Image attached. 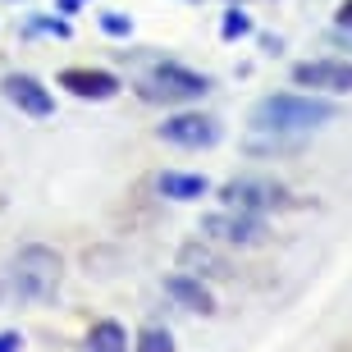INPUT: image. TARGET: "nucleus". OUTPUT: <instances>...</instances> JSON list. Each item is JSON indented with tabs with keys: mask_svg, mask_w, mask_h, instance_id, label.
Returning a JSON list of instances; mask_svg holds the SVG:
<instances>
[{
	"mask_svg": "<svg viewBox=\"0 0 352 352\" xmlns=\"http://www.w3.org/2000/svg\"><path fill=\"white\" fill-rule=\"evenodd\" d=\"M220 197H224V206L229 210H248V215H256V210H270V206H279V188H274L270 179H234V183H224L220 188Z\"/></svg>",
	"mask_w": 352,
	"mask_h": 352,
	"instance_id": "7",
	"label": "nucleus"
},
{
	"mask_svg": "<svg viewBox=\"0 0 352 352\" xmlns=\"http://www.w3.org/2000/svg\"><path fill=\"white\" fill-rule=\"evenodd\" d=\"M60 256H55L51 248H41V243H32V248H23L19 256L10 261V270H5V298L10 302H23V307H41V302L55 298V288H60Z\"/></svg>",
	"mask_w": 352,
	"mask_h": 352,
	"instance_id": "1",
	"label": "nucleus"
},
{
	"mask_svg": "<svg viewBox=\"0 0 352 352\" xmlns=\"http://www.w3.org/2000/svg\"><path fill=\"white\" fill-rule=\"evenodd\" d=\"M160 192L174 197V201H197V197L210 192V183L201 174H160Z\"/></svg>",
	"mask_w": 352,
	"mask_h": 352,
	"instance_id": "13",
	"label": "nucleus"
},
{
	"mask_svg": "<svg viewBox=\"0 0 352 352\" xmlns=\"http://www.w3.org/2000/svg\"><path fill=\"white\" fill-rule=\"evenodd\" d=\"M339 115L334 101H320V96H293V91H279V96H265V101L252 105V129L256 133H307L320 129Z\"/></svg>",
	"mask_w": 352,
	"mask_h": 352,
	"instance_id": "2",
	"label": "nucleus"
},
{
	"mask_svg": "<svg viewBox=\"0 0 352 352\" xmlns=\"http://www.w3.org/2000/svg\"><path fill=\"white\" fill-rule=\"evenodd\" d=\"M293 82L316 91H352V65L348 60H302L293 65Z\"/></svg>",
	"mask_w": 352,
	"mask_h": 352,
	"instance_id": "6",
	"label": "nucleus"
},
{
	"mask_svg": "<svg viewBox=\"0 0 352 352\" xmlns=\"http://www.w3.org/2000/svg\"><path fill=\"white\" fill-rule=\"evenodd\" d=\"M0 91H5V101H10V105H19V110L32 115V119L55 115V96L41 87L32 74H5V78H0Z\"/></svg>",
	"mask_w": 352,
	"mask_h": 352,
	"instance_id": "5",
	"label": "nucleus"
},
{
	"mask_svg": "<svg viewBox=\"0 0 352 352\" xmlns=\"http://www.w3.org/2000/svg\"><path fill=\"white\" fill-rule=\"evenodd\" d=\"M19 348H23V334L5 329V334H0V352H19Z\"/></svg>",
	"mask_w": 352,
	"mask_h": 352,
	"instance_id": "17",
	"label": "nucleus"
},
{
	"mask_svg": "<svg viewBox=\"0 0 352 352\" xmlns=\"http://www.w3.org/2000/svg\"><path fill=\"white\" fill-rule=\"evenodd\" d=\"M220 32L229 41H234V37H248V32H252V19L243 10H229V14H224V28H220Z\"/></svg>",
	"mask_w": 352,
	"mask_h": 352,
	"instance_id": "15",
	"label": "nucleus"
},
{
	"mask_svg": "<svg viewBox=\"0 0 352 352\" xmlns=\"http://www.w3.org/2000/svg\"><path fill=\"white\" fill-rule=\"evenodd\" d=\"M201 234L220 238V243H234V248H261L270 229H265L261 215H248V210H215L201 220Z\"/></svg>",
	"mask_w": 352,
	"mask_h": 352,
	"instance_id": "4",
	"label": "nucleus"
},
{
	"mask_svg": "<svg viewBox=\"0 0 352 352\" xmlns=\"http://www.w3.org/2000/svg\"><path fill=\"white\" fill-rule=\"evenodd\" d=\"M179 265L188 274H197V279H229V274H234V265L224 261V256H215L210 248H201V243H188V248L179 252Z\"/></svg>",
	"mask_w": 352,
	"mask_h": 352,
	"instance_id": "11",
	"label": "nucleus"
},
{
	"mask_svg": "<svg viewBox=\"0 0 352 352\" xmlns=\"http://www.w3.org/2000/svg\"><path fill=\"white\" fill-rule=\"evenodd\" d=\"M339 28H348V32H352V0H343V5H339Z\"/></svg>",
	"mask_w": 352,
	"mask_h": 352,
	"instance_id": "18",
	"label": "nucleus"
},
{
	"mask_svg": "<svg viewBox=\"0 0 352 352\" xmlns=\"http://www.w3.org/2000/svg\"><path fill=\"white\" fill-rule=\"evenodd\" d=\"M101 28L110 32V37H129V32H133V23L124 19V14H105V19H101Z\"/></svg>",
	"mask_w": 352,
	"mask_h": 352,
	"instance_id": "16",
	"label": "nucleus"
},
{
	"mask_svg": "<svg viewBox=\"0 0 352 352\" xmlns=\"http://www.w3.org/2000/svg\"><path fill=\"white\" fill-rule=\"evenodd\" d=\"M165 293H170L179 307H188V311H201V316H210L215 311V298H210V288H206V279H197V274H170L165 279Z\"/></svg>",
	"mask_w": 352,
	"mask_h": 352,
	"instance_id": "10",
	"label": "nucleus"
},
{
	"mask_svg": "<svg viewBox=\"0 0 352 352\" xmlns=\"http://www.w3.org/2000/svg\"><path fill=\"white\" fill-rule=\"evenodd\" d=\"M138 352H174V339H170V329H142L138 334Z\"/></svg>",
	"mask_w": 352,
	"mask_h": 352,
	"instance_id": "14",
	"label": "nucleus"
},
{
	"mask_svg": "<svg viewBox=\"0 0 352 352\" xmlns=\"http://www.w3.org/2000/svg\"><path fill=\"white\" fill-rule=\"evenodd\" d=\"M82 352H129V334H124V325H115V320H101V325L87 329Z\"/></svg>",
	"mask_w": 352,
	"mask_h": 352,
	"instance_id": "12",
	"label": "nucleus"
},
{
	"mask_svg": "<svg viewBox=\"0 0 352 352\" xmlns=\"http://www.w3.org/2000/svg\"><path fill=\"white\" fill-rule=\"evenodd\" d=\"M160 138L165 142H174V146H215L220 142V124L210 115H174V119H165L160 124Z\"/></svg>",
	"mask_w": 352,
	"mask_h": 352,
	"instance_id": "8",
	"label": "nucleus"
},
{
	"mask_svg": "<svg viewBox=\"0 0 352 352\" xmlns=\"http://www.w3.org/2000/svg\"><path fill=\"white\" fill-rule=\"evenodd\" d=\"M206 91H210L206 74H192V69H183V65H156L151 78L142 82L146 101H197Z\"/></svg>",
	"mask_w": 352,
	"mask_h": 352,
	"instance_id": "3",
	"label": "nucleus"
},
{
	"mask_svg": "<svg viewBox=\"0 0 352 352\" xmlns=\"http://www.w3.org/2000/svg\"><path fill=\"white\" fill-rule=\"evenodd\" d=\"M60 87H69L74 96H82V101H110L119 91V78L105 74V69H65V74H60Z\"/></svg>",
	"mask_w": 352,
	"mask_h": 352,
	"instance_id": "9",
	"label": "nucleus"
}]
</instances>
